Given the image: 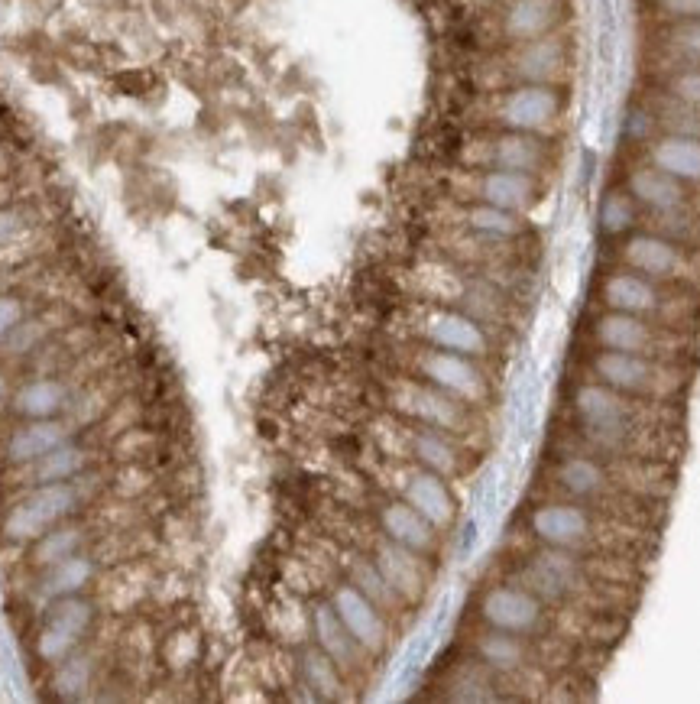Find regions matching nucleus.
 <instances>
[{"instance_id": "1", "label": "nucleus", "mask_w": 700, "mask_h": 704, "mask_svg": "<svg viewBox=\"0 0 700 704\" xmlns=\"http://www.w3.org/2000/svg\"><path fill=\"white\" fill-rule=\"evenodd\" d=\"M574 413L590 442L610 451L629 445V438L642 429L636 403H629L623 393L607 387V383H587V387L577 390Z\"/></svg>"}, {"instance_id": "2", "label": "nucleus", "mask_w": 700, "mask_h": 704, "mask_svg": "<svg viewBox=\"0 0 700 704\" xmlns=\"http://www.w3.org/2000/svg\"><path fill=\"white\" fill-rule=\"evenodd\" d=\"M72 507H75V490L69 484L65 481L43 484L10 510L7 523H4V533L13 542L39 539L49 526H56L62 516H69Z\"/></svg>"}, {"instance_id": "3", "label": "nucleus", "mask_w": 700, "mask_h": 704, "mask_svg": "<svg viewBox=\"0 0 700 704\" xmlns=\"http://www.w3.org/2000/svg\"><path fill=\"white\" fill-rule=\"evenodd\" d=\"M522 578L529 584L532 594L561 601V597H571L581 584H587V568L581 562V555L555 546V549L532 555V562L525 568Z\"/></svg>"}, {"instance_id": "4", "label": "nucleus", "mask_w": 700, "mask_h": 704, "mask_svg": "<svg viewBox=\"0 0 700 704\" xmlns=\"http://www.w3.org/2000/svg\"><path fill=\"white\" fill-rule=\"evenodd\" d=\"M561 111V95L551 85H516L500 98V124L522 134H542Z\"/></svg>"}, {"instance_id": "5", "label": "nucleus", "mask_w": 700, "mask_h": 704, "mask_svg": "<svg viewBox=\"0 0 700 704\" xmlns=\"http://www.w3.org/2000/svg\"><path fill=\"white\" fill-rule=\"evenodd\" d=\"M535 536L548 542V546L561 549H581L597 539V523L584 507H571V503H548L532 513Z\"/></svg>"}, {"instance_id": "6", "label": "nucleus", "mask_w": 700, "mask_h": 704, "mask_svg": "<svg viewBox=\"0 0 700 704\" xmlns=\"http://www.w3.org/2000/svg\"><path fill=\"white\" fill-rule=\"evenodd\" d=\"M594 370L600 383L619 390V393H662L665 370L645 354H629V351H603L597 354Z\"/></svg>"}, {"instance_id": "7", "label": "nucleus", "mask_w": 700, "mask_h": 704, "mask_svg": "<svg viewBox=\"0 0 700 704\" xmlns=\"http://www.w3.org/2000/svg\"><path fill=\"white\" fill-rule=\"evenodd\" d=\"M480 614L493 630L532 633L542 623V601L529 588H493L483 597Z\"/></svg>"}, {"instance_id": "8", "label": "nucleus", "mask_w": 700, "mask_h": 704, "mask_svg": "<svg viewBox=\"0 0 700 704\" xmlns=\"http://www.w3.org/2000/svg\"><path fill=\"white\" fill-rule=\"evenodd\" d=\"M334 610H338L341 623L347 627V633L354 636L360 649L367 653H380L386 643V623L380 617V607L363 591H357L354 584H344V588L334 591Z\"/></svg>"}, {"instance_id": "9", "label": "nucleus", "mask_w": 700, "mask_h": 704, "mask_svg": "<svg viewBox=\"0 0 700 704\" xmlns=\"http://www.w3.org/2000/svg\"><path fill=\"white\" fill-rule=\"evenodd\" d=\"M91 623V607L75 597H59V607L52 610L49 623L39 633V656L49 662H59L72 653V646L82 640Z\"/></svg>"}, {"instance_id": "10", "label": "nucleus", "mask_w": 700, "mask_h": 704, "mask_svg": "<svg viewBox=\"0 0 700 704\" xmlns=\"http://www.w3.org/2000/svg\"><path fill=\"white\" fill-rule=\"evenodd\" d=\"M564 69V43L558 36H538L522 43V49L513 56L509 72L519 85H548L555 82Z\"/></svg>"}, {"instance_id": "11", "label": "nucleus", "mask_w": 700, "mask_h": 704, "mask_svg": "<svg viewBox=\"0 0 700 704\" xmlns=\"http://www.w3.org/2000/svg\"><path fill=\"white\" fill-rule=\"evenodd\" d=\"M422 370L435 387L464 396V400H480L483 396V380L477 374V367L467 361V354L435 351L422 361Z\"/></svg>"}, {"instance_id": "12", "label": "nucleus", "mask_w": 700, "mask_h": 704, "mask_svg": "<svg viewBox=\"0 0 700 704\" xmlns=\"http://www.w3.org/2000/svg\"><path fill=\"white\" fill-rule=\"evenodd\" d=\"M376 568L383 571V578L389 588L396 591V597L402 601H419L425 591V568L415 559V552L399 546V542L389 539L386 546H380L376 552Z\"/></svg>"}, {"instance_id": "13", "label": "nucleus", "mask_w": 700, "mask_h": 704, "mask_svg": "<svg viewBox=\"0 0 700 704\" xmlns=\"http://www.w3.org/2000/svg\"><path fill=\"white\" fill-rule=\"evenodd\" d=\"M487 163L490 169L529 172V176H535V172L545 166V143L535 134L506 130V134L487 143Z\"/></svg>"}, {"instance_id": "14", "label": "nucleus", "mask_w": 700, "mask_h": 704, "mask_svg": "<svg viewBox=\"0 0 700 704\" xmlns=\"http://www.w3.org/2000/svg\"><path fill=\"white\" fill-rule=\"evenodd\" d=\"M428 338L438 348L454 354H467V357L487 354V335H483L474 318H467L461 312H435L428 318Z\"/></svg>"}, {"instance_id": "15", "label": "nucleus", "mask_w": 700, "mask_h": 704, "mask_svg": "<svg viewBox=\"0 0 700 704\" xmlns=\"http://www.w3.org/2000/svg\"><path fill=\"white\" fill-rule=\"evenodd\" d=\"M629 195L642 202L645 208L652 211H678L684 205V185L681 179H675L671 172L658 169V166H642V169H632L629 176Z\"/></svg>"}, {"instance_id": "16", "label": "nucleus", "mask_w": 700, "mask_h": 704, "mask_svg": "<svg viewBox=\"0 0 700 704\" xmlns=\"http://www.w3.org/2000/svg\"><path fill=\"white\" fill-rule=\"evenodd\" d=\"M597 341L610 351H629V354H645L655 351V331L642 322L639 315L629 312H607L597 322Z\"/></svg>"}, {"instance_id": "17", "label": "nucleus", "mask_w": 700, "mask_h": 704, "mask_svg": "<svg viewBox=\"0 0 700 704\" xmlns=\"http://www.w3.org/2000/svg\"><path fill=\"white\" fill-rule=\"evenodd\" d=\"M623 260L629 263L632 270L658 276V280L675 276L681 270V250L671 241H665V237H655V234L629 237L626 247H623Z\"/></svg>"}, {"instance_id": "18", "label": "nucleus", "mask_w": 700, "mask_h": 704, "mask_svg": "<svg viewBox=\"0 0 700 704\" xmlns=\"http://www.w3.org/2000/svg\"><path fill=\"white\" fill-rule=\"evenodd\" d=\"M561 20V0H513L503 17V30L516 43L545 36Z\"/></svg>"}, {"instance_id": "19", "label": "nucleus", "mask_w": 700, "mask_h": 704, "mask_svg": "<svg viewBox=\"0 0 700 704\" xmlns=\"http://www.w3.org/2000/svg\"><path fill=\"white\" fill-rule=\"evenodd\" d=\"M477 195L487 205L506 208V211H525L535 202V179L529 172H509V169H490L480 179Z\"/></svg>"}, {"instance_id": "20", "label": "nucleus", "mask_w": 700, "mask_h": 704, "mask_svg": "<svg viewBox=\"0 0 700 704\" xmlns=\"http://www.w3.org/2000/svg\"><path fill=\"white\" fill-rule=\"evenodd\" d=\"M406 500H409L412 507L419 510L435 529L451 526V520H454V500H451V494H448V487H444L441 474H435V471H419V474H412L409 484H406Z\"/></svg>"}, {"instance_id": "21", "label": "nucleus", "mask_w": 700, "mask_h": 704, "mask_svg": "<svg viewBox=\"0 0 700 704\" xmlns=\"http://www.w3.org/2000/svg\"><path fill=\"white\" fill-rule=\"evenodd\" d=\"M383 529L386 536L406 546L412 552H428L435 546V526L412 507V503H389L383 510Z\"/></svg>"}, {"instance_id": "22", "label": "nucleus", "mask_w": 700, "mask_h": 704, "mask_svg": "<svg viewBox=\"0 0 700 704\" xmlns=\"http://www.w3.org/2000/svg\"><path fill=\"white\" fill-rule=\"evenodd\" d=\"M652 166L671 172L675 179L700 182V137L671 134L652 146Z\"/></svg>"}, {"instance_id": "23", "label": "nucleus", "mask_w": 700, "mask_h": 704, "mask_svg": "<svg viewBox=\"0 0 700 704\" xmlns=\"http://www.w3.org/2000/svg\"><path fill=\"white\" fill-rule=\"evenodd\" d=\"M603 302L616 312L645 315L658 309V292L652 283H645L636 273H613L610 280L603 283Z\"/></svg>"}, {"instance_id": "24", "label": "nucleus", "mask_w": 700, "mask_h": 704, "mask_svg": "<svg viewBox=\"0 0 700 704\" xmlns=\"http://www.w3.org/2000/svg\"><path fill=\"white\" fill-rule=\"evenodd\" d=\"M315 636H318V646L325 649V653L338 662V666H354L357 662V640L347 633V627L341 623L338 617V610H334L331 604H321L315 610Z\"/></svg>"}, {"instance_id": "25", "label": "nucleus", "mask_w": 700, "mask_h": 704, "mask_svg": "<svg viewBox=\"0 0 700 704\" xmlns=\"http://www.w3.org/2000/svg\"><path fill=\"white\" fill-rule=\"evenodd\" d=\"M59 445H65V429L59 422L43 419V422L26 425V429H20L10 438V458L13 461H39Z\"/></svg>"}, {"instance_id": "26", "label": "nucleus", "mask_w": 700, "mask_h": 704, "mask_svg": "<svg viewBox=\"0 0 700 704\" xmlns=\"http://www.w3.org/2000/svg\"><path fill=\"white\" fill-rule=\"evenodd\" d=\"M555 477H558V484L574 497H597L610 487L607 471L590 458H564L558 464Z\"/></svg>"}, {"instance_id": "27", "label": "nucleus", "mask_w": 700, "mask_h": 704, "mask_svg": "<svg viewBox=\"0 0 700 704\" xmlns=\"http://www.w3.org/2000/svg\"><path fill=\"white\" fill-rule=\"evenodd\" d=\"M65 403V390L59 387L56 380H36V383H26V387L17 393V413L30 416V419H49L56 416Z\"/></svg>"}, {"instance_id": "28", "label": "nucleus", "mask_w": 700, "mask_h": 704, "mask_svg": "<svg viewBox=\"0 0 700 704\" xmlns=\"http://www.w3.org/2000/svg\"><path fill=\"white\" fill-rule=\"evenodd\" d=\"M94 575V565L82 555H69L56 565H49V575L43 581V594L49 597H72L88 584V578Z\"/></svg>"}, {"instance_id": "29", "label": "nucleus", "mask_w": 700, "mask_h": 704, "mask_svg": "<svg viewBox=\"0 0 700 704\" xmlns=\"http://www.w3.org/2000/svg\"><path fill=\"white\" fill-rule=\"evenodd\" d=\"M522 643L516 640L513 633H506V630H496L490 636H483L480 640V659L487 662L490 669L496 672H513L522 666Z\"/></svg>"}, {"instance_id": "30", "label": "nucleus", "mask_w": 700, "mask_h": 704, "mask_svg": "<svg viewBox=\"0 0 700 704\" xmlns=\"http://www.w3.org/2000/svg\"><path fill=\"white\" fill-rule=\"evenodd\" d=\"M302 672L308 688L318 698H338L341 695V675H338V662H334L325 649L321 653H305L302 659Z\"/></svg>"}, {"instance_id": "31", "label": "nucleus", "mask_w": 700, "mask_h": 704, "mask_svg": "<svg viewBox=\"0 0 700 704\" xmlns=\"http://www.w3.org/2000/svg\"><path fill=\"white\" fill-rule=\"evenodd\" d=\"M467 224H470V231L487 234V237H513L522 231V221L516 218V211L496 208L487 202L467 211Z\"/></svg>"}, {"instance_id": "32", "label": "nucleus", "mask_w": 700, "mask_h": 704, "mask_svg": "<svg viewBox=\"0 0 700 704\" xmlns=\"http://www.w3.org/2000/svg\"><path fill=\"white\" fill-rule=\"evenodd\" d=\"M85 468V451L78 448H52L49 455H43L36 461V477L43 484H52V481H69L72 474H78Z\"/></svg>"}, {"instance_id": "33", "label": "nucleus", "mask_w": 700, "mask_h": 704, "mask_svg": "<svg viewBox=\"0 0 700 704\" xmlns=\"http://www.w3.org/2000/svg\"><path fill=\"white\" fill-rule=\"evenodd\" d=\"M415 455H419V461L425 464L428 471H435V474H454L457 471L454 448L444 442L441 435H435V432H419V435H415Z\"/></svg>"}, {"instance_id": "34", "label": "nucleus", "mask_w": 700, "mask_h": 704, "mask_svg": "<svg viewBox=\"0 0 700 704\" xmlns=\"http://www.w3.org/2000/svg\"><path fill=\"white\" fill-rule=\"evenodd\" d=\"M78 542H82L78 529H56V533H43L36 542L33 562L36 565H56L62 559H69V555H75Z\"/></svg>"}, {"instance_id": "35", "label": "nucleus", "mask_w": 700, "mask_h": 704, "mask_svg": "<svg viewBox=\"0 0 700 704\" xmlns=\"http://www.w3.org/2000/svg\"><path fill=\"white\" fill-rule=\"evenodd\" d=\"M409 400H412V406H409L412 413L422 416V419H428V422L444 425V429L457 422V409H454L448 400H444V396H438V393H432V390L412 387V390H409Z\"/></svg>"}, {"instance_id": "36", "label": "nucleus", "mask_w": 700, "mask_h": 704, "mask_svg": "<svg viewBox=\"0 0 700 704\" xmlns=\"http://www.w3.org/2000/svg\"><path fill=\"white\" fill-rule=\"evenodd\" d=\"M354 588L367 594L376 607H389V604H396V601H399L396 591L386 584L383 571L376 568V565H367V562H360V565L354 568Z\"/></svg>"}, {"instance_id": "37", "label": "nucleus", "mask_w": 700, "mask_h": 704, "mask_svg": "<svg viewBox=\"0 0 700 704\" xmlns=\"http://www.w3.org/2000/svg\"><path fill=\"white\" fill-rule=\"evenodd\" d=\"M636 221V208H632V198L623 192H610L600 202V228L607 234H619L626 231L629 224Z\"/></svg>"}, {"instance_id": "38", "label": "nucleus", "mask_w": 700, "mask_h": 704, "mask_svg": "<svg viewBox=\"0 0 700 704\" xmlns=\"http://www.w3.org/2000/svg\"><path fill=\"white\" fill-rule=\"evenodd\" d=\"M665 46L675 56L700 65V20H684L678 26H671L665 33Z\"/></svg>"}, {"instance_id": "39", "label": "nucleus", "mask_w": 700, "mask_h": 704, "mask_svg": "<svg viewBox=\"0 0 700 704\" xmlns=\"http://www.w3.org/2000/svg\"><path fill=\"white\" fill-rule=\"evenodd\" d=\"M88 675H91V669H88L85 659L65 662V666L59 669V675H56V692L62 698H78L88 688Z\"/></svg>"}, {"instance_id": "40", "label": "nucleus", "mask_w": 700, "mask_h": 704, "mask_svg": "<svg viewBox=\"0 0 700 704\" xmlns=\"http://www.w3.org/2000/svg\"><path fill=\"white\" fill-rule=\"evenodd\" d=\"M668 95L675 101H681V104H688V108L700 111V69H688V72L671 75Z\"/></svg>"}, {"instance_id": "41", "label": "nucleus", "mask_w": 700, "mask_h": 704, "mask_svg": "<svg viewBox=\"0 0 700 704\" xmlns=\"http://www.w3.org/2000/svg\"><path fill=\"white\" fill-rule=\"evenodd\" d=\"M658 10L675 20H700V0H658Z\"/></svg>"}, {"instance_id": "42", "label": "nucleus", "mask_w": 700, "mask_h": 704, "mask_svg": "<svg viewBox=\"0 0 700 704\" xmlns=\"http://www.w3.org/2000/svg\"><path fill=\"white\" fill-rule=\"evenodd\" d=\"M20 228H23V218L17 215V211H13V208H0V247L10 244L13 237L20 234Z\"/></svg>"}, {"instance_id": "43", "label": "nucleus", "mask_w": 700, "mask_h": 704, "mask_svg": "<svg viewBox=\"0 0 700 704\" xmlns=\"http://www.w3.org/2000/svg\"><path fill=\"white\" fill-rule=\"evenodd\" d=\"M20 315H23V309H20L17 299H0V338H4L7 331L17 328Z\"/></svg>"}]
</instances>
